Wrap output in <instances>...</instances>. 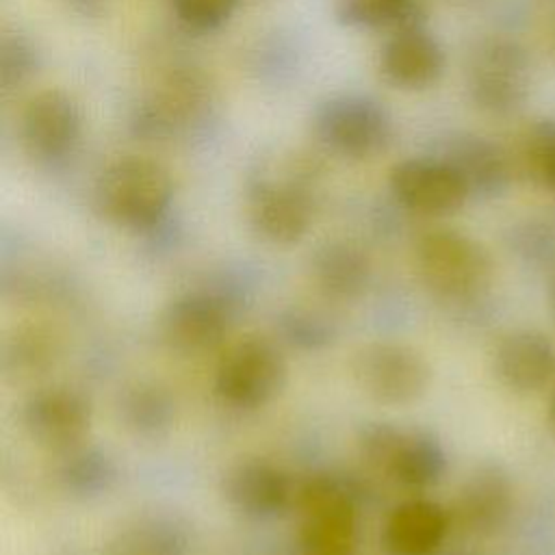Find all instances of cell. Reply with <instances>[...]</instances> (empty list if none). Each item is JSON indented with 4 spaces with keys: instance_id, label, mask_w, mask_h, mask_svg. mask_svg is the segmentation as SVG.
I'll use <instances>...</instances> for the list:
<instances>
[{
    "instance_id": "cell-19",
    "label": "cell",
    "mask_w": 555,
    "mask_h": 555,
    "mask_svg": "<svg viewBox=\"0 0 555 555\" xmlns=\"http://www.w3.org/2000/svg\"><path fill=\"white\" fill-rule=\"evenodd\" d=\"M494 375L520 395L542 390L555 375V347L535 330H516L494 349Z\"/></svg>"
},
{
    "instance_id": "cell-20",
    "label": "cell",
    "mask_w": 555,
    "mask_h": 555,
    "mask_svg": "<svg viewBox=\"0 0 555 555\" xmlns=\"http://www.w3.org/2000/svg\"><path fill=\"white\" fill-rule=\"evenodd\" d=\"M373 262L369 251L345 238L325 241L310 258L314 288L332 301H353L371 284Z\"/></svg>"
},
{
    "instance_id": "cell-15",
    "label": "cell",
    "mask_w": 555,
    "mask_h": 555,
    "mask_svg": "<svg viewBox=\"0 0 555 555\" xmlns=\"http://www.w3.org/2000/svg\"><path fill=\"white\" fill-rule=\"evenodd\" d=\"M221 492L238 514L267 520L295 507L297 479L269 460L245 457L225 470Z\"/></svg>"
},
{
    "instance_id": "cell-17",
    "label": "cell",
    "mask_w": 555,
    "mask_h": 555,
    "mask_svg": "<svg viewBox=\"0 0 555 555\" xmlns=\"http://www.w3.org/2000/svg\"><path fill=\"white\" fill-rule=\"evenodd\" d=\"M512 503L514 488L507 470L486 462L462 481L451 518L470 535H492L507 522Z\"/></svg>"
},
{
    "instance_id": "cell-1",
    "label": "cell",
    "mask_w": 555,
    "mask_h": 555,
    "mask_svg": "<svg viewBox=\"0 0 555 555\" xmlns=\"http://www.w3.org/2000/svg\"><path fill=\"white\" fill-rule=\"evenodd\" d=\"M171 202V173L147 156H121L108 163L95 182V206L102 217L130 232L154 230Z\"/></svg>"
},
{
    "instance_id": "cell-4",
    "label": "cell",
    "mask_w": 555,
    "mask_h": 555,
    "mask_svg": "<svg viewBox=\"0 0 555 555\" xmlns=\"http://www.w3.org/2000/svg\"><path fill=\"white\" fill-rule=\"evenodd\" d=\"M295 509L299 555H353L358 546V499L353 488L330 473L297 481Z\"/></svg>"
},
{
    "instance_id": "cell-23",
    "label": "cell",
    "mask_w": 555,
    "mask_h": 555,
    "mask_svg": "<svg viewBox=\"0 0 555 555\" xmlns=\"http://www.w3.org/2000/svg\"><path fill=\"white\" fill-rule=\"evenodd\" d=\"M119 468L115 460L98 447H78L63 453L56 468L59 486L76 499H95L115 488Z\"/></svg>"
},
{
    "instance_id": "cell-13",
    "label": "cell",
    "mask_w": 555,
    "mask_h": 555,
    "mask_svg": "<svg viewBox=\"0 0 555 555\" xmlns=\"http://www.w3.org/2000/svg\"><path fill=\"white\" fill-rule=\"evenodd\" d=\"M22 423L35 444L46 451L67 453L85 444L93 423V408L85 392L54 384L35 390L26 399Z\"/></svg>"
},
{
    "instance_id": "cell-34",
    "label": "cell",
    "mask_w": 555,
    "mask_h": 555,
    "mask_svg": "<svg viewBox=\"0 0 555 555\" xmlns=\"http://www.w3.org/2000/svg\"><path fill=\"white\" fill-rule=\"evenodd\" d=\"M464 2H466V0H464Z\"/></svg>"
},
{
    "instance_id": "cell-33",
    "label": "cell",
    "mask_w": 555,
    "mask_h": 555,
    "mask_svg": "<svg viewBox=\"0 0 555 555\" xmlns=\"http://www.w3.org/2000/svg\"><path fill=\"white\" fill-rule=\"evenodd\" d=\"M551 41H553V50H555V24H553V30H551Z\"/></svg>"
},
{
    "instance_id": "cell-6",
    "label": "cell",
    "mask_w": 555,
    "mask_h": 555,
    "mask_svg": "<svg viewBox=\"0 0 555 555\" xmlns=\"http://www.w3.org/2000/svg\"><path fill=\"white\" fill-rule=\"evenodd\" d=\"M288 382V362L282 349L264 336L234 340L215 366V395L230 408L256 410L282 395Z\"/></svg>"
},
{
    "instance_id": "cell-8",
    "label": "cell",
    "mask_w": 555,
    "mask_h": 555,
    "mask_svg": "<svg viewBox=\"0 0 555 555\" xmlns=\"http://www.w3.org/2000/svg\"><path fill=\"white\" fill-rule=\"evenodd\" d=\"M529 54L514 37H483L468 54V95L477 108L490 115H507L520 108L529 93Z\"/></svg>"
},
{
    "instance_id": "cell-28",
    "label": "cell",
    "mask_w": 555,
    "mask_h": 555,
    "mask_svg": "<svg viewBox=\"0 0 555 555\" xmlns=\"http://www.w3.org/2000/svg\"><path fill=\"white\" fill-rule=\"evenodd\" d=\"M278 327L284 343L306 351L323 349L336 338V327L327 317L304 308H293L284 312Z\"/></svg>"
},
{
    "instance_id": "cell-12",
    "label": "cell",
    "mask_w": 555,
    "mask_h": 555,
    "mask_svg": "<svg viewBox=\"0 0 555 555\" xmlns=\"http://www.w3.org/2000/svg\"><path fill=\"white\" fill-rule=\"evenodd\" d=\"M234 314L236 310L228 295L215 288H193L163 308L158 334L178 353H202L228 336Z\"/></svg>"
},
{
    "instance_id": "cell-32",
    "label": "cell",
    "mask_w": 555,
    "mask_h": 555,
    "mask_svg": "<svg viewBox=\"0 0 555 555\" xmlns=\"http://www.w3.org/2000/svg\"><path fill=\"white\" fill-rule=\"evenodd\" d=\"M548 418H551V425H553V429H555V392H553L551 403H548Z\"/></svg>"
},
{
    "instance_id": "cell-25",
    "label": "cell",
    "mask_w": 555,
    "mask_h": 555,
    "mask_svg": "<svg viewBox=\"0 0 555 555\" xmlns=\"http://www.w3.org/2000/svg\"><path fill=\"white\" fill-rule=\"evenodd\" d=\"M336 20L356 30H399L423 24V0H336Z\"/></svg>"
},
{
    "instance_id": "cell-31",
    "label": "cell",
    "mask_w": 555,
    "mask_h": 555,
    "mask_svg": "<svg viewBox=\"0 0 555 555\" xmlns=\"http://www.w3.org/2000/svg\"><path fill=\"white\" fill-rule=\"evenodd\" d=\"M74 15L95 20L108 11L111 0H61Z\"/></svg>"
},
{
    "instance_id": "cell-11",
    "label": "cell",
    "mask_w": 555,
    "mask_h": 555,
    "mask_svg": "<svg viewBox=\"0 0 555 555\" xmlns=\"http://www.w3.org/2000/svg\"><path fill=\"white\" fill-rule=\"evenodd\" d=\"M20 139L26 154L46 167L72 158L82 139V113L63 89L35 93L20 115Z\"/></svg>"
},
{
    "instance_id": "cell-30",
    "label": "cell",
    "mask_w": 555,
    "mask_h": 555,
    "mask_svg": "<svg viewBox=\"0 0 555 555\" xmlns=\"http://www.w3.org/2000/svg\"><path fill=\"white\" fill-rule=\"evenodd\" d=\"M525 163L535 182L555 191V121H540L529 130Z\"/></svg>"
},
{
    "instance_id": "cell-21",
    "label": "cell",
    "mask_w": 555,
    "mask_h": 555,
    "mask_svg": "<svg viewBox=\"0 0 555 555\" xmlns=\"http://www.w3.org/2000/svg\"><path fill=\"white\" fill-rule=\"evenodd\" d=\"M466 182L470 195L494 197L509 184V163L499 145L483 137L462 134L447 145L442 156Z\"/></svg>"
},
{
    "instance_id": "cell-3",
    "label": "cell",
    "mask_w": 555,
    "mask_h": 555,
    "mask_svg": "<svg viewBox=\"0 0 555 555\" xmlns=\"http://www.w3.org/2000/svg\"><path fill=\"white\" fill-rule=\"evenodd\" d=\"M356 447L373 473L405 490H427L447 473V451L427 429L375 421L360 427Z\"/></svg>"
},
{
    "instance_id": "cell-7",
    "label": "cell",
    "mask_w": 555,
    "mask_h": 555,
    "mask_svg": "<svg viewBox=\"0 0 555 555\" xmlns=\"http://www.w3.org/2000/svg\"><path fill=\"white\" fill-rule=\"evenodd\" d=\"M212 104L206 76L191 65L167 69L134 106L130 126L141 139H171L204 121Z\"/></svg>"
},
{
    "instance_id": "cell-22",
    "label": "cell",
    "mask_w": 555,
    "mask_h": 555,
    "mask_svg": "<svg viewBox=\"0 0 555 555\" xmlns=\"http://www.w3.org/2000/svg\"><path fill=\"white\" fill-rule=\"evenodd\" d=\"M117 416L121 425L137 438H163L176 421V401L158 382H134L126 386L117 399Z\"/></svg>"
},
{
    "instance_id": "cell-26",
    "label": "cell",
    "mask_w": 555,
    "mask_h": 555,
    "mask_svg": "<svg viewBox=\"0 0 555 555\" xmlns=\"http://www.w3.org/2000/svg\"><path fill=\"white\" fill-rule=\"evenodd\" d=\"M2 366L7 373L35 375L46 371L56 353L54 336L41 327L17 330L13 338L4 343Z\"/></svg>"
},
{
    "instance_id": "cell-2",
    "label": "cell",
    "mask_w": 555,
    "mask_h": 555,
    "mask_svg": "<svg viewBox=\"0 0 555 555\" xmlns=\"http://www.w3.org/2000/svg\"><path fill=\"white\" fill-rule=\"evenodd\" d=\"M421 284L444 301H473L481 297L494 273L488 249L473 236L453 228L425 230L412 249Z\"/></svg>"
},
{
    "instance_id": "cell-29",
    "label": "cell",
    "mask_w": 555,
    "mask_h": 555,
    "mask_svg": "<svg viewBox=\"0 0 555 555\" xmlns=\"http://www.w3.org/2000/svg\"><path fill=\"white\" fill-rule=\"evenodd\" d=\"M241 0H171V11L180 26L191 33H215L223 28Z\"/></svg>"
},
{
    "instance_id": "cell-14",
    "label": "cell",
    "mask_w": 555,
    "mask_h": 555,
    "mask_svg": "<svg viewBox=\"0 0 555 555\" xmlns=\"http://www.w3.org/2000/svg\"><path fill=\"white\" fill-rule=\"evenodd\" d=\"M388 186L399 206L421 217L455 215L470 197L462 176L442 156L399 160L390 169Z\"/></svg>"
},
{
    "instance_id": "cell-18",
    "label": "cell",
    "mask_w": 555,
    "mask_h": 555,
    "mask_svg": "<svg viewBox=\"0 0 555 555\" xmlns=\"http://www.w3.org/2000/svg\"><path fill=\"white\" fill-rule=\"evenodd\" d=\"M451 514L434 499L412 496L388 514L382 544L388 555H436L451 531Z\"/></svg>"
},
{
    "instance_id": "cell-10",
    "label": "cell",
    "mask_w": 555,
    "mask_h": 555,
    "mask_svg": "<svg viewBox=\"0 0 555 555\" xmlns=\"http://www.w3.org/2000/svg\"><path fill=\"white\" fill-rule=\"evenodd\" d=\"M349 366L356 386L382 405H410L427 392L431 382L427 358L416 347L399 340L362 345Z\"/></svg>"
},
{
    "instance_id": "cell-5",
    "label": "cell",
    "mask_w": 555,
    "mask_h": 555,
    "mask_svg": "<svg viewBox=\"0 0 555 555\" xmlns=\"http://www.w3.org/2000/svg\"><path fill=\"white\" fill-rule=\"evenodd\" d=\"M312 130L327 152L347 160H371L390 147L395 119L373 95L336 93L317 106Z\"/></svg>"
},
{
    "instance_id": "cell-9",
    "label": "cell",
    "mask_w": 555,
    "mask_h": 555,
    "mask_svg": "<svg viewBox=\"0 0 555 555\" xmlns=\"http://www.w3.org/2000/svg\"><path fill=\"white\" fill-rule=\"evenodd\" d=\"M310 171L293 167L278 176H258L247 191V217L254 232L273 245L299 243L314 221Z\"/></svg>"
},
{
    "instance_id": "cell-16",
    "label": "cell",
    "mask_w": 555,
    "mask_h": 555,
    "mask_svg": "<svg viewBox=\"0 0 555 555\" xmlns=\"http://www.w3.org/2000/svg\"><path fill=\"white\" fill-rule=\"evenodd\" d=\"M444 48L425 24L392 30L379 48L377 67L382 78L401 91H425L444 74Z\"/></svg>"
},
{
    "instance_id": "cell-24",
    "label": "cell",
    "mask_w": 555,
    "mask_h": 555,
    "mask_svg": "<svg viewBox=\"0 0 555 555\" xmlns=\"http://www.w3.org/2000/svg\"><path fill=\"white\" fill-rule=\"evenodd\" d=\"M186 527L171 516H143L121 529L113 555H186Z\"/></svg>"
},
{
    "instance_id": "cell-27",
    "label": "cell",
    "mask_w": 555,
    "mask_h": 555,
    "mask_svg": "<svg viewBox=\"0 0 555 555\" xmlns=\"http://www.w3.org/2000/svg\"><path fill=\"white\" fill-rule=\"evenodd\" d=\"M41 67L37 43L22 30H7L0 41V82L4 91L24 87Z\"/></svg>"
}]
</instances>
